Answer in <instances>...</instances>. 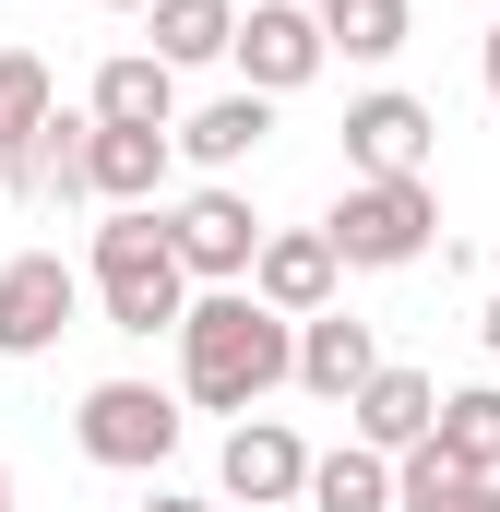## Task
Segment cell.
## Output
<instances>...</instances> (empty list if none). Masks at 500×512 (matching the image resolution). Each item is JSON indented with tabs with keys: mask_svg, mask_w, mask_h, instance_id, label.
<instances>
[{
	"mask_svg": "<svg viewBox=\"0 0 500 512\" xmlns=\"http://www.w3.org/2000/svg\"><path fill=\"white\" fill-rule=\"evenodd\" d=\"M143 36H155V60H167V72L227 60V48H239V0H155V12H143Z\"/></svg>",
	"mask_w": 500,
	"mask_h": 512,
	"instance_id": "cell-16",
	"label": "cell"
},
{
	"mask_svg": "<svg viewBox=\"0 0 500 512\" xmlns=\"http://www.w3.org/2000/svg\"><path fill=\"white\" fill-rule=\"evenodd\" d=\"M441 429V382L429 370H381L358 405H346V441H370V453H417Z\"/></svg>",
	"mask_w": 500,
	"mask_h": 512,
	"instance_id": "cell-14",
	"label": "cell"
},
{
	"mask_svg": "<svg viewBox=\"0 0 500 512\" xmlns=\"http://www.w3.org/2000/svg\"><path fill=\"white\" fill-rule=\"evenodd\" d=\"M60 120V84H48V60L36 48H0V167L36 143V131Z\"/></svg>",
	"mask_w": 500,
	"mask_h": 512,
	"instance_id": "cell-19",
	"label": "cell"
},
{
	"mask_svg": "<svg viewBox=\"0 0 500 512\" xmlns=\"http://www.w3.org/2000/svg\"><path fill=\"white\" fill-rule=\"evenodd\" d=\"M84 286H96V274H72L60 251H12L0 262V358H48V346L72 334Z\"/></svg>",
	"mask_w": 500,
	"mask_h": 512,
	"instance_id": "cell-7",
	"label": "cell"
},
{
	"mask_svg": "<svg viewBox=\"0 0 500 512\" xmlns=\"http://www.w3.org/2000/svg\"><path fill=\"white\" fill-rule=\"evenodd\" d=\"M310 441L286 429V417H239L227 429V453H215V477H227V501H250V512H286V501H310Z\"/></svg>",
	"mask_w": 500,
	"mask_h": 512,
	"instance_id": "cell-9",
	"label": "cell"
},
{
	"mask_svg": "<svg viewBox=\"0 0 500 512\" xmlns=\"http://www.w3.org/2000/svg\"><path fill=\"white\" fill-rule=\"evenodd\" d=\"M167 167H179V131H108L96 120V143H84V191L96 203H167Z\"/></svg>",
	"mask_w": 500,
	"mask_h": 512,
	"instance_id": "cell-12",
	"label": "cell"
},
{
	"mask_svg": "<svg viewBox=\"0 0 500 512\" xmlns=\"http://www.w3.org/2000/svg\"><path fill=\"white\" fill-rule=\"evenodd\" d=\"M108 131H179V72L155 60V48H120V60H96V96H84Z\"/></svg>",
	"mask_w": 500,
	"mask_h": 512,
	"instance_id": "cell-15",
	"label": "cell"
},
{
	"mask_svg": "<svg viewBox=\"0 0 500 512\" xmlns=\"http://www.w3.org/2000/svg\"><path fill=\"white\" fill-rule=\"evenodd\" d=\"M84 143H96V120H72V108H60V120L36 131L0 179H12V191H48V203H96V191H84Z\"/></svg>",
	"mask_w": 500,
	"mask_h": 512,
	"instance_id": "cell-17",
	"label": "cell"
},
{
	"mask_svg": "<svg viewBox=\"0 0 500 512\" xmlns=\"http://www.w3.org/2000/svg\"><path fill=\"white\" fill-rule=\"evenodd\" d=\"M477 72H489V108H500V24H489V48H477Z\"/></svg>",
	"mask_w": 500,
	"mask_h": 512,
	"instance_id": "cell-25",
	"label": "cell"
},
{
	"mask_svg": "<svg viewBox=\"0 0 500 512\" xmlns=\"http://www.w3.org/2000/svg\"><path fill=\"white\" fill-rule=\"evenodd\" d=\"M227 60H239V84H250V96H298V84H322V60H334V24H322L310 0H250Z\"/></svg>",
	"mask_w": 500,
	"mask_h": 512,
	"instance_id": "cell-5",
	"label": "cell"
},
{
	"mask_svg": "<svg viewBox=\"0 0 500 512\" xmlns=\"http://www.w3.org/2000/svg\"><path fill=\"white\" fill-rule=\"evenodd\" d=\"M310 12H334V0H310Z\"/></svg>",
	"mask_w": 500,
	"mask_h": 512,
	"instance_id": "cell-29",
	"label": "cell"
},
{
	"mask_svg": "<svg viewBox=\"0 0 500 512\" xmlns=\"http://www.w3.org/2000/svg\"><path fill=\"white\" fill-rule=\"evenodd\" d=\"M453 465H477V477H500V382H465L441 393V429H429Z\"/></svg>",
	"mask_w": 500,
	"mask_h": 512,
	"instance_id": "cell-21",
	"label": "cell"
},
{
	"mask_svg": "<svg viewBox=\"0 0 500 512\" xmlns=\"http://www.w3.org/2000/svg\"><path fill=\"white\" fill-rule=\"evenodd\" d=\"M393 358H381V334L358 310H322V322H298V393H322V405H358Z\"/></svg>",
	"mask_w": 500,
	"mask_h": 512,
	"instance_id": "cell-11",
	"label": "cell"
},
{
	"mask_svg": "<svg viewBox=\"0 0 500 512\" xmlns=\"http://www.w3.org/2000/svg\"><path fill=\"white\" fill-rule=\"evenodd\" d=\"M274 382H298V322L262 310L250 286H203L191 322H179V393L203 417H250Z\"/></svg>",
	"mask_w": 500,
	"mask_h": 512,
	"instance_id": "cell-1",
	"label": "cell"
},
{
	"mask_svg": "<svg viewBox=\"0 0 500 512\" xmlns=\"http://www.w3.org/2000/svg\"><path fill=\"white\" fill-rule=\"evenodd\" d=\"M477 334H489V370H500V286H489V310H477Z\"/></svg>",
	"mask_w": 500,
	"mask_h": 512,
	"instance_id": "cell-24",
	"label": "cell"
},
{
	"mask_svg": "<svg viewBox=\"0 0 500 512\" xmlns=\"http://www.w3.org/2000/svg\"><path fill=\"white\" fill-rule=\"evenodd\" d=\"M477 465H453L441 441H417V453H393V512H477Z\"/></svg>",
	"mask_w": 500,
	"mask_h": 512,
	"instance_id": "cell-20",
	"label": "cell"
},
{
	"mask_svg": "<svg viewBox=\"0 0 500 512\" xmlns=\"http://www.w3.org/2000/svg\"><path fill=\"white\" fill-rule=\"evenodd\" d=\"M322 239H334L346 274H405V262L441 251V191L429 179H346L334 215H322Z\"/></svg>",
	"mask_w": 500,
	"mask_h": 512,
	"instance_id": "cell-3",
	"label": "cell"
},
{
	"mask_svg": "<svg viewBox=\"0 0 500 512\" xmlns=\"http://www.w3.org/2000/svg\"><path fill=\"white\" fill-rule=\"evenodd\" d=\"M108 12H155V0H108Z\"/></svg>",
	"mask_w": 500,
	"mask_h": 512,
	"instance_id": "cell-28",
	"label": "cell"
},
{
	"mask_svg": "<svg viewBox=\"0 0 500 512\" xmlns=\"http://www.w3.org/2000/svg\"><path fill=\"white\" fill-rule=\"evenodd\" d=\"M477 512H500V477H489V489H477Z\"/></svg>",
	"mask_w": 500,
	"mask_h": 512,
	"instance_id": "cell-26",
	"label": "cell"
},
{
	"mask_svg": "<svg viewBox=\"0 0 500 512\" xmlns=\"http://www.w3.org/2000/svg\"><path fill=\"white\" fill-rule=\"evenodd\" d=\"M84 274H96V310H108V334H179L191 322V262H179V239H167V203H108V227H96V251H84Z\"/></svg>",
	"mask_w": 500,
	"mask_h": 512,
	"instance_id": "cell-2",
	"label": "cell"
},
{
	"mask_svg": "<svg viewBox=\"0 0 500 512\" xmlns=\"http://www.w3.org/2000/svg\"><path fill=\"white\" fill-rule=\"evenodd\" d=\"M310 512H393V453L334 441V453L310 465Z\"/></svg>",
	"mask_w": 500,
	"mask_h": 512,
	"instance_id": "cell-18",
	"label": "cell"
},
{
	"mask_svg": "<svg viewBox=\"0 0 500 512\" xmlns=\"http://www.w3.org/2000/svg\"><path fill=\"white\" fill-rule=\"evenodd\" d=\"M0 191H12V179H0Z\"/></svg>",
	"mask_w": 500,
	"mask_h": 512,
	"instance_id": "cell-30",
	"label": "cell"
},
{
	"mask_svg": "<svg viewBox=\"0 0 500 512\" xmlns=\"http://www.w3.org/2000/svg\"><path fill=\"white\" fill-rule=\"evenodd\" d=\"M72 441H84V465H108V477H155V465L179 453V393L96 382L84 405H72Z\"/></svg>",
	"mask_w": 500,
	"mask_h": 512,
	"instance_id": "cell-4",
	"label": "cell"
},
{
	"mask_svg": "<svg viewBox=\"0 0 500 512\" xmlns=\"http://www.w3.org/2000/svg\"><path fill=\"white\" fill-rule=\"evenodd\" d=\"M0 512H12V465H0Z\"/></svg>",
	"mask_w": 500,
	"mask_h": 512,
	"instance_id": "cell-27",
	"label": "cell"
},
{
	"mask_svg": "<svg viewBox=\"0 0 500 512\" xmlns=\"http://www.w3.org/2000/svg\"><path fill=\"white\" fill-rule=\"evenodd\" d=\"M143 512H215V501H191V489H155V501H143Z\"/></svg>",
	"mask_w": 500,
	"mask_h": 512,
	"instance_id": "cell-23",
	"label": "cell"
},
{
	"mask_svg": "<svg viewBox=\"0 0 500 512\" xmlns=\"http://www.w3.org/2000/svg\"><path fill=\"white\" fill-rule=\"evenodd\" d=\"M167 239H179V262H191V286H250V262H262V215H250L227 179H203V191H179L167 203Z\"/></svg>",
	"mask_w": 500,
	"mask_h": 512,
	"instance_id": "cell-6",
	"label": "cell"
},
{
	"mask_svg": "<svg viewBox=\"0 0 500 512\" xmlns=\"http://www.w3.org/2000/svg\"><path fill=\"white\" fill-rule=\"evenodd\" d=\"M334 286H346V262H334L322 227H274L262 262H250V298H262V310H286V322H322V310H334Z\"/></svg>",
	"mask_w": 500,
	"mask_h": 512,
	"instance_id": "cell-10",
	"label": "cell"
},
{
	"mask_svg": "<svg viewBox=\"0 0 500 512\" xmlns=\"http://www.w3.org/2000/svg\"><path fill=\"white\" fill-rule=\"evenodd\" d=\"M322 24H334V60H393L417 36V0H334Z\"/></svg>",
	"mask_w": 500,
	"mask_h": 512,
	"instance_id": "cell-22",
	"label": "cell"
},
{
	"mask_svg": "<svg viewBox=\"0 0 500 512\" xmlns=\"http://www.w3.org/2000/svg\"><path fill=\"white\" fill-rule=\"evenodd\" d=\"M429 143H441V120L405 84H370L346 108V179H429Z\"/></svg>",
	"mask_w": 500,
	"mask_h": 512,
	"instance_id": "cell-8",
	"label": "cell"
},
{
	"mask_svg": "<svg viewBox=\"0 0 500 512\" xmlns=\"http://www.w3.org/2000/svg\"><path fill=\"white\" fill-rule=\"evenodd\" d=\"M262 131H274V96H250V84H227V96L179 108V155H191L203 179H227V167H250V155H262Z\"/></svg>",
	"mask_w": 500,
	"mask_h": 512,
	"instance_id": "cell-13",
	"label": "cell"
}]
</instances>
